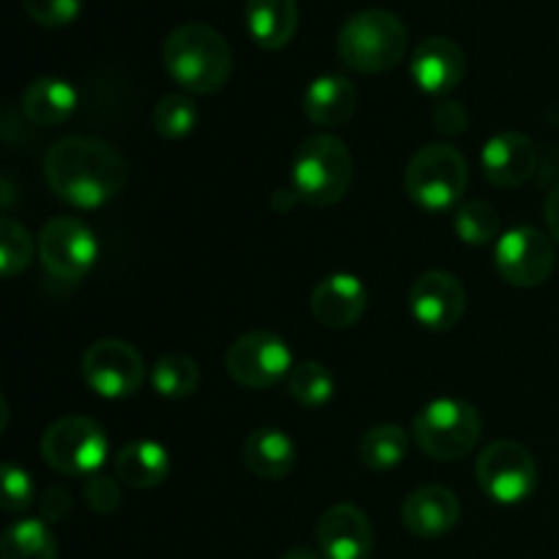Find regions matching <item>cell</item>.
Segmentation results:
<instances>
[{"mask_svg": "<svg viewBox=\"0 0 559 559\" xmlns=\"http://www.w3.org/2000/svg\"><path fill=\"white\" fill-rule=\"evenodd\" d=\"M484 420L478 409L462 399H435L413 420L415 445L437 462L464 459L480 440Z\"/></svg>", "mask_w": 559, "mask_h": 559, "instance_id": "cell-6", "label": "cell"}, {"mask_svg": "<svg viewBox=\"0 0 559 559\" xmlns=\"http://www.w3.org/2000/svg\"><path fill=\"white\" fill-rule=\"evenodd\" d=\"M317 544L325 559H369L374 551V527L353 502H336L317 524Z\"/></svg>", "mask_w": 559, "mask_h": 559, "instance_id": "cell-14", "label": "cell"}, {"mask_svg": "<svg viewBox=\"0 0 559 559\" xmlns=\"http://www.w3.org/2000/svg\"><path fill=\"white\" fill-rule=\"evenodd\" d=\"M164 69L186 93L211 96L227 85L233 74V49L211 25L186 22L164 41Z\"/></svg>", "mask_w": 559, "mask_h": 559, "instance_id": "cell-2", "label": "cell"}, {"mask_svg": "<svg viewBox=\"0 0 559 559\" xmlns=\"http://www.w3.org/2000/svg\"><path fill=\"white\" fill-rule=\"evenodd\" d=\"M409 435L396 424L371 426L358 442L360 462L369 469H393L407 459Z\"/></svg>", "mask_w": 559, "mask_h": 559, "instance_id": "cell-24", "label": "cell"}, {"mask_svg": "<svg viewBox=\"0 0 559 559\" xmlns=\"http://www.w3.org/2000/svg\"><path fill=\"white\" fill-rule=\"evenodd\" d=\"M453 229L469 246H486L500 238V213L484 200H467L453 213Z\"/></svg>", "mask_w": 559, "mask_h": 559, "instance_id": "cell-28", "label": "cell"}, {"mask_svg": "<svg viewBox=\"0 0 559 559\" xmlns=\"http://www.w3.org/2000/svg\"><path fill=\"white\" fill-rule=\"evenodd\" d=\"M82 500H85V506L91 508L93 513L107 516V513L118 511L123 495H120L118 480L109 478V475L96 473L85 480V486H82Z\"/></svg>", "mask_w": 559, "mask_h": 559, "instance_id": "cell-33", "label": "cell"}, {"mask_svg": "<svg viewBox=\"0 0 559 559\" xmlns=\"http://www.w3.org/2000/svg\"><path fill=\"white\" fill-rule=\"evenodd\" d=\"M80 93L58 76H38L22 91V112L36 126H60L76 112Z\"/></svg>", "mask_w": 559, "mask_h": 559, "instance_id": "cell-22", "label": "cell"}, {"mask_svg": "<svg viewBox=\"0 0 559 559\" xmlns=\"http://www.w3.org/2000/svg\"><path fill=\"white\" fill-rule=\"evenodd\" d=\"M469 183L467 158L453 145H426L409 158L404 189L426 213H442L459 205Z\"/></svg>", "mask_w": 559, "mask_h": 559, "instance_id": "cell-5", "label": "cell"}, {"mask_svg": "<svg viewBox=\"0 0 559 559\" xmlns=\"http://www.w3.org/2000/svg\"><path fill=\"white\" fill-rule=\"evenodd\" d=\"M495 265L511 287H540L555 271V243L538 227H513L497 238Z\"/></svg>", "mask_w": 559, "mask_h": 559, "instance_id": "cell-11", "label": "cell"}, {"mask_svg": "<svg viewBox=\"0 0 559 559\" xmlns=\"http://www.w3.org/2000/svg\"><path fill=\"white\" fill-rule=\"evenodd\" d=\"M353 183V153L338 136L320 131L306 136L293 158V191L311 207H331Z\"/></svg>", "mask_w": 559, "mask_h": 559, "instance_id": "cell-4", "label": "cell"}, {"mask_svg": "<svg viewBox=\"0 0 559 559\" xmlns=\"http://www.w3.org/2000/svg\"><path fill=\"white\" fill-rule=\"evenodd\" d=\"M151 123L153 131L162 140H183L200 123V112H197V104L189 96H183V93H167L153 107Z\"/></svg>", "mask_w": 559, "mask_h": 559, "instance_id": "cell-27", "label": "cell"}, {"mask_svg": "<svg viewBox=\"0 0 559 559\" xmlns=\"http://www.w3.org/2000/svg\"><path fill=\"white\" fill-rule=\"evenodd\" d=\"M459 516H462L459 497L445 486L415 489L402 506V522L415 538H440L456 527Z\"/></svg>", "mask_w": 559, "mask_h": 559, "instance_id": "cell-18", "label": "cell"}, {"mask_svg": "<svg viewBox=\"0 0 559 559\" xmlns=\"http://www.w3.org/2000/svg\"><path fill=\"white\" fill-rule=\"evenodd\" d=\"M287 391L300 407H322V404L331 402L333 396V377L317 360H304V364H295L293 371L287 377Z\"/></svg>", "mask_w": 559, "mask_h": 559, "instance_id": "cell-29", "label": "cell"}, {"mask_svg": "<svg viewBox=\"0 0 559 559\" xmlns=\"http://www.w3.org/2000/svg\"><path fill=\"white\" fill-rule=\"evenodd\" d=\"M293 353L287 342L271 331H251L240 336L227 353V371L249 391L273 388L293 371Z\"/></svg>", "mask_w": 559, "mask_h": 559, "instance_id": "cell-12", "label": "cell"}, {"mask_svg": "<svg viewBox=\"0 0 559 559\" xmlns=\"http://www.w3.org/2000/svg\"><path fill=\"white\" fill-rule=\"evenodd\" d=\"M464 69H467V60H464L462 47L445 36H431L420 41L409 63L415 85L437 98L456 91L459 82L464 80Z\"/></svg>", "mask_w": 559, "mask_h": 559, "instance_id": "cell-16", "label": "cell"}, {"mask_svg": "<svg viewBox=\"0 0 559 559\" xmlns=\"http://www.w3.org/2000/svg\"><path fill=\"white\" fill-rule=\"evenodd\" d=\"M22 9L36 25L66 27L80 16L82 0H22Z\"/></svg>", "mask_w": 559, "mask_h": 559, "instance_id": "cell-32", "label": "cell"}, {"mask_svg": "<svg viewBox=\"0 0 559 559\" xmlns=\"http://www.w3.org/2000/svg\"><path fill=\"white\" fill-rule=\"evenodd\" d=\"M36 500V486L27 469L16 467V464L5 462L0 467V506L5 513H20L27 511Z\"/></svg>", "mask_w": 559, "mask_h": 559, "instance_id": "cell-31", "label": "cell"}, {"mask_svg": "<svg viewBox=\"0 0 559 559\" xmlns=\"http://www.w3.org/2000/svg\"><path fill=\"white\" fill-rule=\"evenodd\" d=\"M38 260L58 282H80L98 260L96 233L74 216L52 218L38 235Z\"/></svg>", "mask_w": 559, "mask_h": 559, "instance_id": "cell-9", "label": "cell"}, {"mask_svg": "<svg viewBox=\"0 0 559 559\" xmlns=\"http://www.w3.org/2000/svg\"><path fill=\"white\" fill-rule=\"evenodd\" d=\"M41 456L55 473L69 478H91L109 456V437L96 420L69 415L44 431Z\"/></svg>", "mask_w": 559, "mask_h": 559, "instance_id": "cell-7", "label": "cell"}, {"mask_svg": "<svg viewBox=\"0 0 559 559\" xmlns=\"http://www.w3.org/2000/svg\"><path fill=\"white\" fill-rule=\"evenodd\" d=\"M0 559H58V544L41 519L11 524L0 540Z\"/></svg>", "mask_w": 559, "mask_h": 559, "instance_id": "cell-25", "label": "cell"}, {"mask_svg": "<svg viewBox=\"0 0 559 559\" xmlns=\"http://www.w3.org/2000/svg\"><path fill=\"white\" fill-rule=\"evenodd\" d=\"M544 216H546V227H549V235L559 243V186L549 191L544 205Z\"/></svg>", "mask_w": 559, "mask_h": 559, "instance_id": "cell-36", "label": "cell"}, {"mask_svg": "<svg viewBox=\"0 0 559 559\" xmlns=\"http://www.w3.org/2000/svg\"><path fill=\"white\" fill-rule=\"evenodd\" d=\"M369 306V289L353 273H333L325 276L311 293V314L320 325L344 331L364 317Z\"/></svg>", "mask_w": 559, "mask_h": 559, "instance_id": "cell-17", "label": "cell"}, {"mask_svg": "<svg viewBox=\"0 0 559 559\" xmlns=\"http://www.w3.org/2000/svg\"><path fill=\"white\" fill-rule=\"evenodd\" d=\"M169 469H173V464H169L167 448L153 440L129 442L115 456V478L140 491L162 486L167 480Z\"/></svg>", "mask_w": 559, "mask_h": 559, "instance_id": "cell-23", "label": "cell"}, {"mask_svg": "<svg viewBox=\"0 0 559 559\" xmlns=\"http://www.w3.org/2000/svg\"><path fill=\"white\" fill-rule=\"evenodd\" d=\"M358 107V91L342 74H322L306 87L304 115L320 129H336L347 123Z\"/></svg>", "mask_w": 559, "mask_h": 559, "instance_id": "cell-19", "label": "cell"}, {"mask_svg": "<svg viewBox=\"0 0 559 559\" xmlns=\"http://www.w3.org/2000/svg\"><path fill=\"white\" fill-rule=\"evenodd\" d=\"M49 189L74 207H102L123 191L129 164L123 153L96 136H66L44 156Z\"/></svg>", "mask_w": 559, "mask_h": 559, "instance_id": "cell-1", "label": "cell"}, {"mask_svg": "<svg viewBox=\"0 0 559 559\" xmlns=\"http://www.w3.org/2000/svg\"><path fill=\"white\" fill-rule=\"evenodd\" d=\"M151 382L164 399H186L200 385V366L186 353H164L151 371Z\"/></svg>", "mask_w": 559, "mask_h": 559, "instance_id": "cell-26", "label": "cell"}, {"mask_svg": "<svg viewBox=\"0 0 559 559\" xmlns=\"http://www.w3.org/2000/svg\"><path fill=\"white\" fill-rule=\"evenodd\" d=\"M478 486L497 506H519L538 489V464L533 453L513 440H497L475 464Z\"/></svg>", "mask_w": 559, "mask_h": 559, "instance_id": "cell-8", "label": "cell"}, {"mask_svg": "<svg viewBox=\"0 0 559 559\" xmlns=\"http://www.w3.org/2000/svg\"><path fill=\"white\" fill-rule=\"evenodd\" d=\"M467 293L448 271H426L409 287V311L426 331H451L462 322Z\"/></svg>", "mask_w": 559, "mask_h": 559, "instance_id": "cell-13", "label": "cell"}, {"mask_svg": "<svg viewBox=\"0 0 559 559\" xmlns=\"http://www.w3.org/2000/svg\"><path fill=\"white\" fill-rule=\"evenodd\" d=\"M338 58L358 74H382L404 58L409 47L407 25L393 11H355L338 31Z\"/></svg>", "mask_w": 559, "mask_h": 559, "instance_id": "cell-3", "label": "cell"}, {"mask_svg": "<svg viewBox=\"0 0 559 559\" xmlns=\"http://www.w3.org/2000/svg\"><path fill=\"white\" fill-rule=\"evenodd\" d=\"M33 260V238L16 218L3 216L0 222V273L5 278L25 271Z\"/></svg>", "mask_w": 559, "mask_h": 559, "instance_id": "cell-30", "label": "cell"}, {"mask_svg": "<svg viewBox=\"0 0 559 559\" xmlns=\"http://www.w3.org/2000/svg\"><path fill=\"white\" fill-rule=\"evenodd\" d=\"M246 27L267 52L287 47L298 31V0H246Z\"/></svg>", "mask_w": 559, "mask_h": 559, "instance_id": "cell-20", "label": "cell"}, {"mask_svg": "<svg viewBox=\"0 0 559 559\" xmlns=\"http://www.w3.org/2000/svg\"><path fill=\"white\" fill-rule=\"evenodd\" d=\"M38 508H41L44 522L58 524V522H63V519L71 513V495L63 489V486H49V489L44 491Z\"/></svg>", "mask_w": 559, "mask_h": 559, "instance_id": "cell-35", "label": "cell"}, {"mask_svg": "<svg viewBox=\"0 0 559 559\" xmlns=\"http://www.w3.org/2000/svg\"><path fill=\"white\" fill-rule=\"evenodd\" d=\"M431 118H435L437 129L448 136L464 134V129H467V112L459 102H440Z\"/></svg>", "mask_w": 559, "mask_h": 559, "instance_id": "cell-34", "label": "cell"}, {"mask_svg": "<svg viewBox=\"0 0 559 559\" xmlns=\"http://www.w3.org/2000/svg\"><path fill=\"white\" fill-rule=\"evenodd\" d=\"M82 380L102 399H129L145 382V360L134 344L102 338L82 355Z\"/></svg>", "mask_w": 559, "mask_h": 559, "instance_id": "cell-10", "label": "cell"}, {"mask_svg": "<svg viewBox=\"0 0 559 559\" xmlns=\"http://www.w3.org/2000/svg\"><path fill=\"white\" fill-rule=\"evenodd\" d=\"M282 559H320V555L311 549H306V546H293V549L284 551Z\"/></svg>", "mask_w": 559, "mask_h": 559, "instance_id": "cell-37", "label": "cell"}, {"mask_svg": "<svg viewBox=\"0 0 559 559\" xmlns=\"http://www.w3.org/2000/svg\"><path fill=\"white\" fill-rule=\"evenodd\" d=\"M538 164V151L533 140L519 131H500L489 136L480 151V169L484 178L497 189H519L527 183Z\"/></svg>", "mask_w": 559, "mask_h": 559, "instance_id": "cell-15", "label": "cell"}, {"mask_svg": "<svg viewBox=\"0 0 559 559\" xmlns=\"http://www.w3.org/2000/svg\"><path fill=\"white\" fill-rule=\"evenodd\" d=\"M295 442L282 429H254L243 442V464L262 480H284L295 467Z\"/></svg>", "mask_w": 559, "mask_h": 559, "instance_id": "cell-21", "label": "cell"}]
</instances>
